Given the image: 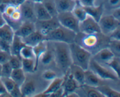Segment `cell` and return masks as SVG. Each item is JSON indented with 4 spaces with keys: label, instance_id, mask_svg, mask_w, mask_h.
Wrapping results in <instances>:
<instances>
[{
    "label": "cell",
    "instance_id": "6da1fadb",
    "mask_svg": "<svg viewBox=\"0 0 120 97\" xmlns=\"http://www.w3.org/2000/svg\"><path fill=\"white\" fill-rule=\"evenodd\" d=\"M109 41V36L101 32L93 34L79 32L76 33L75 40V43L87 50L93 56L102 49L107 47Z\"/></svg>",
    "mask_w": 120,
    "mask_h": 97
},
{
    "label": "cell",
    "instance_id": "7a4b0ae2",
    "mask_svg": "<svg viewBox=\"0 0 120 97\" xmlns=\"http://www.w3.org/2000/svg\"><path fill=\"white\" fill-rule=\"evenodd\" d=\"M53 57L56 66L66 74L72 64L69 44L63 42H53Z\"/></svg>",
    "mask_w": 120,
    "mask_h": 97
},
{
    "label": "cell",
    "instance_id": "3957f363",
    "mask_svg": "<svg viewBox=\"0 0 120 97\" xmlns=\"http://www.w3.org/2000/svg\"><path fill=\"white\" fill-rule=\"evenodd\" d=\"M69 47L72 64L80 67L84 70H87L93 55L75 42L69 44Z\"/></svg>",
    "mask_w": 120,
    "mask_h": 97
},
{
    "label": "cell",
    "instance_id": "277c9868",
    "mask_svg": "<svg viewBox=\"0 0 120 97\" xmlns=\"http://www.w3.org/2000/svg\"><path fill=\"white\" fill-rule=\"evenodd\" d=\"M76 33L66 28L59 26L45 36V40L50 42H63L71 44L75 42Z\"/></svg>",
    "mask_w": 120,
    "mask_h": 97
},
{
    "label": "cell",
    "instance_id": "5b68a950",
    "mask_svg": "<svg viewBox=\"0 0 120 97\" xmlns=\"http://www.w3.org/2000/svg\"><path fill=\"white\" fill-rule=\"evenodd\" d=\"M102 80L116 81L120 79L115 72L106 68L105 65L100 64L93 58H91L89 63V68Z\"/></svg>",
    "mask_w": 120,
    "mask_h": 97
},
{
    "label": "cell",
    "instance_id": "8992f818",
    "mask_svg": "<svg viewBox=\"0 0 120 97\" xmlns=\"http://www.w3.org/2000/svg\"><path fill=\"white\" fill-rule=\"evenodd\" d=\"M57 19L62 26L72 30L76 33L79 32V21L71 11L59 13Z\"/></svg>",
    "mask_w": 120,
    "mask_h": 97
},
{
    "label": "cell",
    "instance_id": "52a82bcc",
    "mask_svg": "<svg viewBox=\"0 0 120 97\" xmlns=\"http://www.w3.org/2000/svg\"><path fill=\"white\" fill-rule=\"evenodd\" d=\"M98 23L101 32L107 36H109L112 32L120 26V21L116 19L112 15L102 16Z\"/></svg>",
    "mask_w": 120,
    "mask_h": 97
},
{
    "label": "cell",
    "instance_id": "ba28073f",
    "mask_svg": "<svg viewBox=\"0 0 120 97\" xmlns=\"http://www.w3.org/2000/svg\"><path fill=\"white\" fill-rule=\"evenodd\" d=\"M36 30L39 32L43 36H45L49 33L60 25L56 17L46 21H38L35 22Z\"/></svg>",
    "mask_w": 120,
    "mask_h": 97
},
{
    "label": "cell",
    "instance_id": "9c48e42d",
    "mask_svg": "<svg viewBox=\"0 0 120 97\" xmlns=\"http://www.w3.org/2000/svg\"><path fill=\"white\" fill-rule=\"evenodd\" d=\"M79 32L93 34L101 32V31L98 22L87 15L83 21L79 22Z\"/></svg>",
    "mask_w": 120,
    "mask_h": 97
},
{
    "label": "cell",
    "instance_id": "30bf717a",
    "mask_svg": "<svg viewBox=\"0 0 120 97\" xmlns=\"http://www.w3.org/2000/svg\"><path fill=\"white\" fill-rule=\"evenodd\" d=\"M21 18L24 21H36L34 12V3L29 0H25L22 4L19 6Z\"/></svg>",
    "mask_w": 120,
    "mask_h": 97
},
{
    "label": "cell",
    "instance_id": "8fae6325",
    "mask_svg": "<svg viewBox=\"0 0 120 97\" xmlns=\"http://www.w3.org/2000/svg\"><path fill=\"white\" fill-rule=\"evenodd\" d=\"M64 75H65V77L64 78L62 87L64 90L63 97H67L69 93L75 92L79 87L80 85L74 79L69 71Z\"/></svg>",
    "mask_w": 120,
    "mask_h": 97
},
{
    "label": "cell",
    "instance_id": "7c38bea8",
    "mask_svg": "<svg viewBox=\"0 0 120 97\" xmlns=\"http://www.w3.org/2000/svg\"><path fill=\"white\" fill-rule=\"evenodd\" d=\"M114 55L108 47L104 48L93 56V58L102 65H107L108 63L114 57Z\"/></svg>",
    "mask_w": 120,
    "mask_h": 97
},
{
    "label": "cell",
    "instance_id": "4fadbf2b",
    "mask_svg": "<svg viewBox=\"0 0 120 97\" xmlns=\"http://www.w3.org/2000/svg\"><path fill=\"white\" fill-rule=\"evenodd\" d=\"M35 30L36 27L35 22L31 21H23L14 32L15 35L19 36L21 38H24Z\"/></svg>",
    "mask_w": 120,
    "mask_h": 97
},
{
    "label": "cell",
    "instance_id": "5bb4252c",
    "mask_svg": "<svg viewBox=\"0 0 120 97\" xmlns=\"http://www.w3.org/2000/svg\"><path fill=\"white\" fill-rule=\"evenodd\" d=\"M57 13L72 11L76 6V0H54Z\"/></svg>",
    "mask_w": 120,
    "mask_h": 97
},
{
    "label": "cell",
    "instance_id": "9a60e30c",
    "mask_svg": "<svg viewBox=\"0 0 120 97\" xmlns=\"http://www.w3.org/2000/svg\"><path fill=\"white\" fill-rule=\"evenodd\" d=\"M84 71L82 67L73 64L69 69V72L80 86L84 84Z\"/></svg>",
    "mask_w": 120,
    "mask_h": 97
},
{
    "label": "cell",
    "instance_id": "2e32d148",
    "mask_svg": "<svg viewBox=\"0 0 120 97\" xmlns=\"http://www.w3.org/2000/svg\"><path fill=\"white\" fill-rule=\"evenodd\" d=\"M34 12L38 21H46L53 18L47 11L42 2L34 3Z\"/></svg>",
    "mask_w": 120,
    "mask_h": 97
},
{
    "label": "cell",
    "instance_id": "e0dca14e",
    "mask_svg": "<svg viewBox=\"0 0 120 97\" xmlns=\"http://www.w3.org/2000/svg\"><path fill=\"white\" fill-rule=\"evenodd\" d=\"M22 39L25 45L29 46L32 47L45 40L44 36L36 30L26 37Z\"/></svg>",
    "mask_w": 120,
    "mask_h": 97
},
{
    "label": "cell",
    "instance_id": "ac0fdd59",
    "mask_svg": "<svg viewBox=\"0 0 120 97\" xmlns=\"http://www.w3.org/2000/svg\"><path fill=\"white\" fill-rule=\"evenodd\" d=\"M22 97H31L35 95L36 90V86L34 81L28 79L24 81V83L20 86Z\"/></svg>",
    "mask_w": 120,
    "mask_h": 97
},
{
    "label": "cell",
    "instance_id": "d6986e66",
    "mask_svg": "<svg viewBox=\"0 0 120 97\" xmlns=\"http://www.w3.org/2000/svg\"><path fill=\"white\" fill-rule=\"evenodd\" d=\"M102 79L98 78L89 69L84 71V84L93 87H97L101 85Z\"/></svg>",
    "mask_w": 120,
    "mask_h": 97
},
{
    "label": "cell",
    "instance_id": "ffe728a7",
    "mask_svg": "<svg viewBox=\"0 0 120 97\" xmlns=\"http://www.w3.org/2000/svg\"><path fill=\"white\" fill-rule=\"evenodd\" d=\"M15 32L13 28L6 23L0 27V39L11 44Z\"/></svg>",
    "mask_w": 120,
    "mask_h": 97
},
{
    "label": "cell",
    "instance_id": "44dd1931",
    "mask_svg": "<svg viewBox=\"0 0 120 97\" xmlns=\"http://www.w3.org/2000/svg\"><path fill=\"white\" fill-rule=\"evenodd\" d=\"M47 49H48V41L46 40H43L37 45L33 47V50H34V53L35 55V66H36V70H37L38 63L41 56L46 51Z\"/></svg>",
    "mask_w": 120,
    "mask_h": 97
},
{
    "label": "cell",
    "instance_id": "7402d4cb",
    "mask_svg": "<svg viewBox=\"0 0 120 97\" xmlns=\"http://www.w3.org/2000/svg\"><path fill=\"white\" fill-rule=\"evenodd\" d=\"M85 9L87 14L92 17L95 21L98 22L100 19L103 16V5L101 4L98 6H93V7H83Z\"/></svg>",
    "mask_w": 120,
    "mask_h": 97
},
{
    "label": "cell",
    "instance_id": "603a6c76",
    "mask_svg": "<svg viewBox=\"0 0 120 97\" xmlns=\"http://www.w3.org/2000/svg\"><path fill=\"white\" fill-rule=\"evenodd\" d=\"M25 45L22 39L17 35H14L10 47V53L11 55L19 56V53L21 49Z\"/></svg>",
    "mask_w": 120,
    "mask_h": 97
},
{
    "label": "cell",
    "instance_id": "cb8c5ba5",
    "mask_svg": "<svg viewBox=\"0 0 120 97\" xmlns=\"http://www.w3.org/2000/svg\"><path fill=\"white\" fill-rule=\"evenodd\" d=\"M10 77L14 81V83L16 84V85L19 86L24 83L25 79H26L25 72L23 71L22 68L13 69Z\"/></svg>",
    "mask_w": 120,
    "mask_h": 97
},
{
    "label": "cell",
    "instance_id": "d4e9b609",
    "mask_svg": "<svg viewBox=\"0 0 120 97\" xmlns=\"http://www.w3.org/2000/svg\"><path fill=\"white\" fill-rule=\"evenodd\" d=\"M77 89L83 91L86 97H104L103 95L96 87L83 85H80Z\"/></svg>",
    "mask_w": 120,
    "mask_h": 97
},
{
    "label": "cell",
    "instance_id": "484cf974",
    "mask_svg": "<svg viewBox=\"0 0 120 97\" xmlns=\"http://www.w3.org/2000/svg\"><path fill=\"white\" fill-rule=\"evenodd\" d=\"M97 88V90L103 95L104 97H120V93L107 85L101 84Z\"/></svg>",
    "mask_w": 120,
    "mask_h": 97
},
{
    "label": "cell",
    "instance_id": "4316f807",
    "mask_svg": "<svg viewBox=\"0 0 120 97\" xmlns=\"http://www.w3.org/2000/svg\"><path fill=\"white\" fill-rule=\"evenodd\" d=\"M63 80H64V78H63L56 77L55 79L52 80L51 83L48 85L46 89L43 91V92L45 93V94L48 95V96H49L50 93L55 92V91L58 90L59 88H60L62 86Z\"/></svg>",
    "mask_w": 120,
    "mask_h": 97
},
{
    "label": "cell",
    "instance_id": "83f0119b",
    "mask_svg": "<svg viewBox=\"0 0 120 97\" xmlns=\"http://www.w3.org/2000/svg\"><path fill=\"white\" fill-rule=\"evenodd\" d=\"M22 69L25 73H34L36 70L35 60L22 58Z\"/></svg>",
    "mask_w": 120,
    "mask_h": 97
},
{
    "label": "cell",
    "instance_id": "f1b7e54d",
    "mask_svg": "<svg viewBox=\"0 0 120 97\" xmlns=\"http://www.w3.org/2000/svg\"><path fill=\"white\" fill-rule=\"evenodd\" d=\"M71 12L76 16V18L79 21V22H82L87 16V14L85 9H84L83 6H82L79 3L78 1H77L76 6Z\"/></svg>",
    "mask_w": 120,
    "mask_h": 97
},
{
    "label": "cell",
    "instance_id": "f546056e",
    "mask_svg": "<svg viewBox=\"0 0 120 97\" xmlns=\"http://www.w3.org/2000/svg\"><path fill=\"white\" fill-rule=\"evenodd\" d=\"M42 4L45 7L47 11L51 15L52 17H56L58 14L56 10L55 6V1L54 0H43Z\"/></svg>",
    "mask_w": 120,
    "mask_h": 97
},
{
    "label": "cell",
    "instance_id": "4dcf8cb0",
    "mask_svg": "<svg viewBox=\"0 0 120 97\" xmlns=\"http://www.w3.org/2000/svg\"><path fill=\"white\" fill-rule=\"evenodd\" d=\"M19 56L22 58L35 60V55H34L32 47L25 45L20 51Z\"/></svg>",
    "mask_w": 120,
    "mask_h": 97
},
{
    "label": "cell",
    "instance_id": "1f68e13d",
    "mask_svg": "<svg viewBox=\"0 0 120 97\" xmlns=\"http://www.w3.org/2000/svg\"><path fill=\"white\" fill-rule=\"evenodd\" d=\"M107 47L111 50L115 57H120V40L110 39Z\"/></svg>",
    "mask_w": 120,
    "mask_h": 97
},
{
    "label": "cell",
    "instance_id": "d6a6232c",
    "mask_svg": "<svg viewBox=\"0 0 120 97\" xmlns=\"http://www.w3.org/2000/svg\"><path fill=\"white\" fill-rule=\"evenodd\" d=\"M108 66L110 68L117 74L120 78V57H114L109 63Z\"/></svg>",
    "mask_w": 120,
    "mask_h": 97
},
{
    "label": "cell",
    "instance_id": "836d02e7",
    "mask_svg": "<svg viewBox=\"0 0 120 97\" xmlns=\"http://www.w3.org/2000/svg\"><path fill=\"white\" fill-rule=\"evenodd\" d=\"M0 78H1V81L3 83L4 85L7 92L9 93L14 89V88L15 87L16 84L14 83V81L12 79L11 77H1Z\"/></svg>",
    "mask_w": 120,
    "mask_h": 97
},
{
    "label": "cell",
    "instance_id": "e575fe53",
    "mask_svg": "<svg viewBox=\"0 0 120 97\" xmlns=\"http://www.w3.org/2000/svg\"><path fill=\"white\" fill-rule=\"evenodd\" d=\"M8 62L12 69L22 68V58L20 56L11 55Z\"/></svg>",
    "mask_w": 120,
    "mask_h": 97
},
{
    "label": "cell",
    "instance_id": "d590c367",
    "mask_svg": "<svg viewBox=\"0 0 120 97\" xmlns=\"http://www.w3.org/2000/svg\"><path fill=\"white\" fill-rule=\"evenodd\" d=\"M53 58V53L47 49L46 51L41 56L39 61L44 65H48L51 63Z\"/></svg>",
    "mask_w": 120,
    "mask_h": 97
},
{
    "label": "cell",
    "instance_id": "8d00e7d4",
    "mask_svg": "<svg viewBox=\"0 0 120 97\" xmlns=\"http://www.w3.org/2000/svg\"><path fill=\"white\" fill-rule=\"evenodd\" d=\"M13 69L9 64V62L3 64L1 68V77H10Z\"/></svg>",
    "mask_w": 120,
    "mask_h": 97
},
{
    "label": "cell",
    "instance_id": "74e56055",
    "mask_svg": "<svg viewBox=\"0 0 120 97\" xmlns=\"http://www.w3.org/2000/svg\"><path fill=\"white\" fill-rule=\"evenodd\" d=\"M42 78L46 81H52L57 77L56 72L52 70H46L42 73Z\"/></svg>",
    "mask_w": 120,
    "mask_h": 97
},
{
    "label": "cell",
    "instance_id": "f35d334b",
    "mask_svg": "<svg viewBox=\"0 0 120 97\" xmlns=\"http://www.w3.org/2000/svg\"><path fill=\"white\" fill-rule=\"evenodd\" d=\"M11 56V54L10 53L4 50H0V64L2 65L9 61Z\"/></svg>",
    "mask_w": 120,
    "mask_h": 97
},
{
    "label": "cell",
    "instance_id": "ab89813d",
    "mask_svg": "<svg viewBox=\"0 0 120 97\" xmlns=\"http://www.w3.org/2000/svg\"><path fill=\"white\" fill-rule=\"evenodd\" d=\"M9 95L11 97H22V93H21L20 86L16 85L12 90L9 92Z\"/></svg>",
    "mask_w": 120,
    "mask_h": 97
},
{
    "label": "cell",
    "instance_id": "60d3db41",
    "mask_svg": "<svg viewBox=\"0 0 120 97\" xmlns=\"http://www.w3.org/2000/svg\"><path fill=\"white\" fill-rule=\"evenodd\" d=\"M109 36L110 39L120 40V26L112 32Z\"/></svg>",
    "mask_w": 120,
    "mask_h": 97
},
{
    "label": "cell",
    "instance_id": "b9f144b4",
    "mask_svg": "<svg viewBox=\"0 0 120 97\" xmlns=\"http://www.w3.org/2000/svg\"><path fill=\"white\" fill-rule=\"evenodd\" d=\"M25 0H1L0 4H13L15 5L19 6L22 4Z\"/></svg>",
    "mask_w": 120,
    "mask_h": 97
},
{
    "label": "cell",
    "instance_id": "7bdbcfd3",
    "mask_svg": "<svg viewBox=\"0 0 120 97\" xmlns=\"http://www.w3.org/2000/svg\"><path fill=\"white\" fill-rule=\"evenodd\" d=\"M10 43L0 39V49L1 50H4V51L10 53Z\"/></svg>",
    "mask_w": 120,
    "mask_h": 97
},
{
    "label": "cell",
    "instance_id": "ee69618b",
    "mask_svg": "<svg viewBox=\"0 0 120 97\" xmlns=\"http://www.w3.org/2000/svg\"><path fill=\"white\" fill-rule=\"evenodd\" d=\"M96 0H79V3L83 7H93L94 6Z\"/></svg>",
    "mask_w": 120,
    "mask_h": 97
},
{
    "label": "cell",
    "instance_id": "f6af8a7d",
    "mask_svg": "<svg viewBox=\"0 0 120 97\" xmlns=\"http://www.w3.org/2000/svg\"><path fill=\"white\" fill-rule=\"evenodd\" d=\"M63 93H64V90H63L62 86L60 88L55 91V92H52L49 95V97H63Z\"/></svg>",
    "mask_w": 120,
    "mask_h": 97
},
{
    "label": "cell",
    "instance_id": "bcb514c9",
    "mask_svg": "<svg viewBox=\"0 0 120 97\" xmlns=\"http://www.w3.org/2000/svg\"><path fill=\"white\" fill-rule=\"evenodd\" d=\"M8 93H9L7 92V90H6L5 88L4 85L3 83H2L1 78H0V97H1V96H4L6 94H8Z\"/></svg>",
    "mask_w": 120,
    "mask_h": 97
},
{
    "label": "cell",
    "instance_id": "7dc6e473",
    "mask_svg": "<svg viewBox=\"0 0 120 97\" xmlns=\"http://www.w3.org/2000/svg\"><path fill=\"white\" fill-rule=\"evenodd\" d=\"M111 15H112L114 18L118 20V21H120V8L119 7H117V8L114 9L112 12V14Z\"/></svg>",
    "mask_w": 120,
    "mask_h": 97
},
{
    "label": "cell",
    "instance_id": "c3c4849f",
    "mask_svg": "<svg viewBox=\"0 0 120 97\" xmlns=\"http://www.w3.org/2000/svg\"><path fill=\"white\" fill-rule=\"evenodd\" d=\"M7 23L6 22L5 19L4 17L3 13L0 11V27L2 26V25H4V24Z\"/></svg>",
    "mask_w": 120,
    "mask_h": 97
},
{
    "label": "cell",
    "instance_id": "681fc988",
    "mask_svg": "<svg viewBox=\"0 0 120 97\" xmlns=\"http://www.w3.org/2000/svg\"><path fill=\"white\" fill-rule=\"evenodd\" d=\"M120 0H109V3L112 6L119 5Z\"/></svg>",
    "mask_w": 120,
    "mask_h": 97
},
{
    "label": "cell",
    "instance_id": "f907efd6",
    "mask_svg": "<svg viewBox=\"0 0 120 97\" xmlns=\"http://www.w3.org/2000/svg\"><path fill=\"white\" fill-rule=\"evenodd\" d=\"M34 97H49V96H48V95L45 94V93H43V92H41V93L35 94V95H34Z\"/></svg>",
    "mask_w": 120,
    "mask_h": 97
},
{
    "label": "cell",
    "instance_id": "816d5d0a",
    "mask_svg": "<svg viewBox=\"0 0 120 97\" xmlns=\"http://www.w3.org/2000/svg\"><path fill=\"white\" fill-rule=\"evenodd\" d=\"M67 97H79V94L77 93H76V92H71V93H69V94L67 95Z\"/></svg>",
    "mask_w": 120,
    "mask_h": 97
},
{
    "label": "cell",
    "instance_id": "f5cc1de1",
    "mask_svg": "<svg viewBox=\"0 0 120 97\" xmlns=\"http://www.w3.org/2000/svg\"><path fill=\"white\" fill-rule=\"evenodd\" d=\"M30 1H32L34 3H40V2H42L43 0H30Z\"/></svg>",
    "mask_w": 120,
    "mask_h": 97
},
{
    "label": "cell",
    "instance_id": "db71d44e",
    "mask_svg": "<svg viewBox=\"0 0 120 97\" xmlns=\"http://www.w3.org/2000/svg\"><path fill=\"white\" fill-rule=\"evenodd\" d=\"M1 68H2V65L0 64V78L1 77Z\"/></svg>",
    "mask_w": 120,
    "mask_h": 97
},
{
    "label": "cell",
    "instance_id": "11a10c76",
    "mask_svg": "<svg viewBox=\"0 0 120 97\" xmlns=\"http://www.w3.org/2000/svg\"><path fill=\"white\" fill-rule=\"evenodd\" d=\"M76 1H79V0H76Z\"/></svg>",
    "mask_w": 120,
    "mask_h": 97
},
{
    "label": "cell",
    "instance_id": "9f6ffc18",
    "mask_svg": "<svg viewBox=\"0 0 120 97\" xmlns=\"http://www.w3.org/2000/svg\"><path fill=\"white\" fill-rule=\"evenodd\" d=\"M0 50H1V49H0Z\"/></svg>",
    "mask_w": 120,
    "mask_h": 97
}]
</instances>
